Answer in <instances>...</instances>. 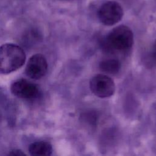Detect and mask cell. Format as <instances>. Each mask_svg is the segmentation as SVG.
<instances>
[{"instance_id": "cell-1", "label": "cell", "mask_w": 156, "mask_h": 156, "mask_svg": "<svg viewBox=\"0 0 156 156\" xmlns=\"http://www.w3.org/2000/svg\"><path fill=\"white\" fill-rule=\"evenodd\" d=\"M26 55L23 49L13 43H6L0 46V73L9 74L24 63Z\"/></svg>"}, {"instance_id": "cell-2", "label": "cell", "mask_w": 156, "mask_h": 156, "mask_svg": "<svg viewBox=\"0 0 156 156\" xmlns=\"http://www.w3.org/2000/svg\"><path fill=\"white\" fill-rule=\"evenodd\" d=\"M107 46L119 51L129 50L133 44V34L131 29L124 25L118 26L113 29L105 38Z\"/></svg>"}, {"instance_id": "cell-3", "label": "cell", "mask_w": 156, "mask_h": 156, "mask_svg": "<svg viewBox=\"0 0 156 156\" xmlns=\"http://www.w3.org/2000/svg\"><path fill=\"white\" fill-rule=\"evenodd\" d=\"M98 16L100 21L105 26H113L118 23L122 18L123 10L117 2L110 1L101 5Z\"/></svg>"}, {"instance_id": "cell-4", "label": "cell", "mask_w": 156, "mask_h": 156, "mask_svg": "<svg viewBox=\"0 0 156 156\" xmlns=\"http://www.w3.org/2000/svg\"><path fill=\"white\" fill-rule=\"evenodd\" d=\"M90 88L92 93L101 98L112 96L115 91L114 81L107 75L99 74L93 76L90 81Z\"/></svg>"}, {"instance_id": "cell-5", "label": "cell", "mask_w": 156, "mask_h": 156, "mask_svg": "<svg viewBox=\"0 0 156 156\" xmlns=\"http://www.w3.org/2000/svg\"><path fill=\"white\" fill-rule=\"evenodd\" d=\"M10 90L15 96L25 99H34L37 98L40 93L36 85L25 79H20L13 82Z\"/></svg>"}, {"instance_id": "cell-6", "label": "cell", "mask_w": 156, "mask_h": 156, "mask_svg": "<svg viewBox=\"0 0 156 156\" xmlns=\"http://www.w3.org/2000/svg\"><path fill=\"white\" fill-rule=\"evenodd\" d=\"M48 63L45 57L37 54L32 55L27 63L26 67V75L34 79H39L43 77L47 72Z\"/></svg>"}, {"instance_id": "cell-7", "label": "cell", "mask_w": 156, "mask_h": 156, "mask_svg": "<svg viewBox=\"0 0 156 156\" xmlns=\"http://www.w3.org/2000/svg\"><path fill=\"white\" fill-rule=\"evenodd\" d=\"M29 152L33 156H48L52 152L51 144L46 141H37L30 144Z\"/></svg>"}, {"instance_id": "cell-8", "label": "cell", "mask_w": 156, "mask_h": 156, "mask_svg": "<svg viewBox=\"0 0 156 156\" xmlns=\"http://www.w3.org/2000/svg\"><path fill=\"white\" fill-rule=\"evenodd\" d=\"M100 69L107 74H114L119 72L121 68V63L116 59H107L99 63Z\"/></svg>"}, {"instance_id": "cell-9", "label": "cell", "mask_w": 156, "mask_h": 156, "mask_svg": "<svg viewBox=\"0 0 156 156\" xmlns=\"http://www.w3.org/2000/svg\"><path fill=\"white\" fill-rule=\"evenodd\" d=\"M10 154L13 155H24V153L22 152L21 151L15 150V151H13Z\"/></svg>"}, {"instance_id": "cell-10", "label": "cell", "mask_w": 156, "mask_h": 156, "mask_svg": "<svg viewBox=\"0 0 156 156\" xmlns=\"http://www.w3.org/2000/svg\"><path fill=\"white\" fill-rule=\"evenodd\" d=\"M154 49H155V51H156V41H155V44H154Z\"/></svg>"}]
</instances>
